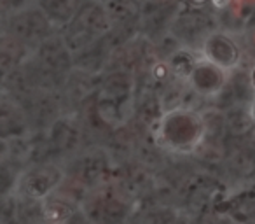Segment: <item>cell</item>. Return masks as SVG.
<instances>
[{
    "mask_svg": "<svg viewBox=\"0 0 255 224\" xmlns=\"http://www.w3.org/2000/svg\"><path fill=\"white\" fill-rule=\"evenodd\" d=\"M236 46L226 37H219V42L208 40L206 42V60L212 61L219 68H233L240 60Z\"/></svg>",
    "mask_w": 255,
    "mask_h": 224,
    "instance_id": "1",
    "label": "cell"
},
{
    "mask_svg": "<svg viewBox=\"0 0 255 224\" xmlns=\"http://www.w3.org/2000/svg\"><path fill=\"white\" fill-rule=\"evenodd\" d=\"M192 82H194V88L201 93H215L220 89L222 84V68L217 67H194V70L191 72Z\"/></svg>",
    "mask_w": 255,
    "mask_h": 224,
    "instance_id": "2",
    "label": "cell"
},
{
    "mask_svg": "<svg viewBox=\"0 0 255 224\" xmlns=\"http://www.w3.org/2000/svg\"><path fill=\"white\" fill-rule=\"evenodd\" d=\"M210 2H212L217 9H224V7H227V5H229L231 0H210Z\"/></svg>",
    "mask_w": 255,
    "mask_h": 224,
    "instance_id": "3",
    "label": "cell"
},
{
    "mask_svg": "<svg viewBox=\"0 0 255 224\" xmlns=\"http://www.w3.org/2000/svg\"><path fill=\"white\" fill-rule=\"evenodd\" d=\"M191 2L196 5H201V4H205V2H208V0H191Z\"/></svg>",
    "mask_w": 255,
    "mask_h": 224,
    "instance_id": "4",
    "label": "cell"
},
{
    "mask_svg": "<svg viewBox=\"0 0 255 224\" xmlns=\"http://www.w3.org/2000/svg\"><path fill=\"white\" fill-rule=\"evenodd\" d=\"M252 116H254V119H255V100H254V105H252Z\"/></svg>",
    "mask_w": 255,
    "mask_h": 224,
    "instance_id": "5",
    "label": "cell"
}]
</instances>
